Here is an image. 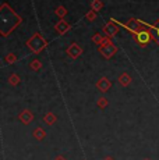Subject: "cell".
<instances>
[{"label":"cell","mask_w":159,"mask_h":160,"mask_svg":"<svg viewBox=\"0 0 159 160\" xmlns=\"http://www.w3.org/2000/svg\"><path fill=\"white\" fill-rule=\"evenodd\" d=\"M0 17H2V35L3 36H7L8 33L21 22V18L18 17L6 3L2 6Z\"/></svg>","instance_id":"cell-1"},{"label":"cell","mask_w":159,"mask_h":160,"mask_svg":"<svg viewBox=\"0 0 159 160\" xmlns=\"http://www.w3.org/2000/svg\"><path fill=\"white\" fill-rule=\"evenodd\" d=\"M27 46L31 49L33 53L38 54V53H41V52L48 46V42L45 41L44 38H42L41 33H35V35H33L32 38L29 39L28 42H27Z\"/></svg>","instance_id":"cell-2"},{"label":"cell","mask_w":159,"mask_h":160,"mask_svg":"<svg viewBox=\"0 0 159 160\" xmlns=\"http://www.w3.org/2000/svg\"><path fill=\"white\" fill-rule=\"evenodd\" d=\"M133 36H134V41H136L140 46H142V48H145V46L154 39L152 38L151 31L146 28V27H141V29H140L137 33H134Z\"/></svg>","instance_id":"cell-3"},{"label":"cell","mask_w":159,"mask_h":160,"mask_svg":"<svg viewBox=\"0 0 159 160\" xmlns=\"http://www.w3.org/2000/svg\"><path fill=\"white\" fill-rule=\"evenodd\" d=\"M141 25H142L141 20H137V18H130V20H128L123 27L128 31V32H131L134 35V33H137L140 29H141Z\"/></svg>","instance_id":"cell-4"},{"label":"cell","mask_w":159,"mask_h":160,"mask_svg":"<svg viewBox=\"0 0 159 160\" xmlns=\"http://www.w3.org/2000/svg\"><path fill=\"white\" fill-rule=\"evenodd\" d=\"M99 52H100V54H102L105 58H110L112 56H115V53L117 52V49H116V46L110 42V43H106V45L99 46Z\"/></svg>","instance_id":"cell-5"},{"label":"cell","mask_w":159,"mask_h":160,"mask_svg":"<svg viewBox=\"0 0 159 160\" xmlns=\"http://www.w3.org/2000/svg\"><path fill=\"white\" fill-rule=\"evenodd\" d=\"M141 24H142L144 27H146L149 31H151L154 41L159 45V20L156 21V24H146V22H144V21H141Z\"/></svg>","instance_id":"cell-6"},{"label":"cell","mask_w":159,"mask_h":160,"mask_svg":"<svg viewBox=\"0 0 159 160\" xmlns=\"http://www.w3.org/2000/svg\"><path fill=\"white\" fill-rule=\"evenodd\" d=\"M103 32L106 33L108 36H115L116 33L119 32V27L116 25V22L113 20H110L105 27H103Z\"/></svg>","instance_id":"cell-7"},{"label":"cell","mask_w":159,"mask_h":160,"mask_svg":"<svg viewBox=\"0 0 159 160\" xmlns=\"http://www.w3.org/2000/svg\"><path fill=\"white\" fill-rule=\"evenodd\" d=\"M81 53H82V49L80 48L77 43H71V45H70V48L67 49V54H69L71 58L80 57V56H81Z\"/></svg>","instance_id":"cell-8"},{"label":"cell","mask_w":159,"mask_h":160,"mask_svg":"<svg viewBox=\"0 0 159 160\" xmlns=\"http://www.w3.org/2000/svg\"><path fill=\"white\" fill-rule=\"evenodd\" d=\"M18 118H20V121L23 122V124H25V125H28L29 122L33 120V114L29 110H23V112L18 114Z\"/></svg>","instance_id":"cell-9"},{"label":"cell","mask_w":159,"mask_h":160,"mask_svg":"<svg viewBox=\"0 0 159 160\" xmlns=\"http://www.w3.org/2000/svg\"><path fill=\"white\" fill-rule=\"evenodd\" d=\"M110 87H112V84L108 78H100L99 81L96 82V88L99 89L100 92H108L109 89H110Z\"/></svg>","instance_id":"cell-10"},{"label":"cell","mask_w":159,"mask_h":160,"mask_svg":"<svg viewBox=\"0 0 159 160\" xmlns=\"http://www.w3.org/2000/svg\"><path fill=\"white\" fill-rule=\"evenodd\" d=\"M69 29H70V25H69V24H67L64 20H60L59 22L56 24V31L60 33V35H63V33H66Z\"/></svg>","instance_id":"cell-11"},{"label":"cell","mask_w":159,"mask_h":160,"mask_svg":"<svg viewBox=\"0 0 159 160\" xmlns=\"http://www.w3.org/2000/svg\"><path fill=\"white\" fill-rule=\"evenodd\" d=\"M33 138H35L36 141H44L45 138H46V132H45L44 128L38 127L36 130H33Z\"/></svg>","instance_id":"cell-12"},{"label":"cell","mask_w":159,"mask_h":160,"mask_svg":"<svg viewBox=\"0 0 159 160\" xmlns=\"http://www.w3.org/2000/svg\"><path fill=\"white\" fill-rule=\"evenodd\" d=\"M131 82V77L128 75L127 72H123L120 77H119V84L121 85V87H128Z\"/></svg>","instance_id":"cell-13"},{"label":"cell","mask_w":159,"mask_h":160,"mask_svg":"<svg viewBox=\"0 0 159 160\" xmlns=\"http://www.w3.org/2000/svg\"><path fill=\"white\" fill-rule=\"evenodd\" d=\"M56 116L53 114L52 112H49V113H46V114L44 116V121L46 122V124H49V125H53L54 122H56Z\"/></svg>","instance_id":"cell-14"},{"label":"cell","mask_w":159,"mask_h":160,"mask_svg":"<svg viewBox=\"0 0 159 160\" xmlns=\"http://www.w3.org/2000/svg\"><path fill=\"white\" fill-rule=\"evenodd\" d=\"M91 7H92L94 11H99L100 8L103 7V3L100 2V0H92V3H91Z\"/></svg>","instance_id":"cell-15"},{"label":"cell","mask_w":159,"mask_h":160,"mask_svg":"<svg viewBox=\"0 0 159 160\" xmlns=\"http://www.w3.org/2000/svg\"><path fill=\"white\" fill-rule=\"evenodd\" d=\"M8 84L13 85V87L18 85V84H20V77H18L17 74H11V77L8 78Z\"/></svg>","instance_id":"cell-16"},{"label":"cell","mask_w":159,"mask_h":160,"mask_svg":"<svg viewBox=\"0 0 159 160\" xmlns=\"http://www.w3.org/2000/svg\"><path fill=\"white\" fill-rule=\"evenodd\" d=\"M66 14H67V10L63 7V6H59V7L56 8V15L60 17L62 20H63V17H66Z\"/></svg>","instance_id":"cell-17"},{"label":"cell","mask_w":159,"mask_h":160,"mask_svg":"<svg viewBox=\"0 0 159 160\" xmlns=\"http://www.w3.org/2000/svg\"><path fill=\"white\" fill-rule=\"evenodd\" d=\"M108 104H109V102H108V99L106 98H99L98 99V107H100V109H105V107H108Z\"/></svg>","instance_id":"cell-18"},{"label":"cell","mask_w":159,"mask_h":160,"mask_svg":"<svg viewBox=\"0 0 159 160\" xmlns=\"http://www.w3.org/2000/svg\"><path fill=\"white\" fill-rule=\"evenodd\" d=\"M92 41L95 42L96 45H99V46H102V43H103V38L100 36V33H95V35L92 36Z\"/></svg>","instance_id":"cell-19"},{"label":"cell","mask_w":159,"mask_h":160,"mask_svg":"<svg viewBox=\"0 0 159 160\" xmlns=\"http://www.w3.org/2000/svg\"><path fill=\"white\" fill-rule=\"evenodd\" d=\"M41 67H42V63L39 60H33L32 63H31V68L33 70V71H38Z\"/></svg>","instance_id":"cell-20"},{"label":"cell","mask_w":159,"mask_h":160,"mask_svg":"<svg viewBox=\"0 0 159 160\" xmlns=\"http://www.w3.org/2000/svg\"><path fill=\"white\" fill-rule=\"evenodd\" d=\"M96 18V13L94 10H91L90 13H87V20H90V21H94Z\"/></svg>","instance_id":"cell-21"},{"label":"cell","mask_w":159,"mask_h":160,"mask_svg":"<svg viewBox=\"0 0 159 160\" xmlns=\"http://www.w3.org/2000/svg\"><path fill=\"white\" fill-rule=\"evenodd\" d=\"M16 60H17V57L14 56V54H8V56L6 57V61H7V63H16Z\"/></svg>","instance_id":"cell-22"},{"label":"cell","mask_w":159,"mask_h":160,"mask_svg":"<svg viewBox=\"0 0 159 160\" xmlns=\"http://www.w3.org/2000/svg\"><path fill=\"white\" fill-rule=\"evenodd\" d=\"M54 160H66V159H64V158H63V156H57V158H56V159H54Z\"/></svg>","instance_id":"cell-23"},{"label":"cell","mask_w":159,"mask_h":160,"mask_svg":"<svg viewBox=\"0 0 159 160\" xmlns=\"http://www.w3.org/2000/svg\"><path fill=\"white\" fill-rule=\"evenodd\" d=\"M103 160H115V159H112V158H105Z\"/></svg>","instance_id":"cell-24"},{"label":"cell","mask_w":159,"mask_h":160,"mask_svg":"<svg viewBox=\"0 0 159 160\" xmlns=\"http://www.w3.org/2000/svg\"><path fill=\"white\" fill-rule=\"evenodd\" d=\"M142 160H149V159H142Z\"/></svg>","instance_id":"cell-25"}]
</instances>
